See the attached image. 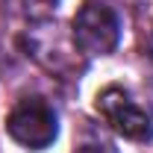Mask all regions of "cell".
Returning a JSON list of instances; mask_svg holds the SVG:
<instances>
[{
	"label": "cell",
	"instance_id": "obj_1",
	"mask_svg": "<svg viewBox=\"0 0 153 153\" xmlns=\"http://www.w3.org/2000/svg\"><path fill=\"white\" fill-rule=\"evenodd\" d=\"M6 130L27 150H44L47 144L56 141L59 124H56V112L47 100L24 97L12 106V112L6 118Z\"/></svg>",
	"mask_w": 153,
	"mask_h": 153
},
{
	"label": "cell",
	"instance_id": "obj_2",
	"mask_svg": "<svg viewBox=\"0 0 153 153\" xmlns=\"http://www.w3.org/2000/svg\"><path fill=\"white\" fill-rule=\"evenodd\" d=\"M121 38V24L118 15L100 0H85L74 15V41L76 47L88 56H103L112 53Z\"/></svg>",
	"mask_w": 153,
	"mask_h": 153
},
{
	"label": "cell",
	"instance_id": "obj_3",
	"mask_svg": "<svg viewBox=\"0 0 153 153\" xmlns=\"http://www.w3.org/2000/svg\"><path fill=\"white\" fill-rule=\"evenodd\" d=\"M94 106H97V112H100V118L112 127L115 133H121L124 138H130V141H150L153 138L150 115L144 112L124 88L106 85L97 94Z\"/></svg>",
	"mask_w": 153,
	"mask_h": 153
},
{
	"label": "cell",
	"instance_id": "obj_4",
	"mask_svg": "<svg viewBox=\"0 0 153 153\" xmlns=\"http://www.w3.org/2000/svg\"><path fill=\"white\" fill-rule=\"evenodd\" d=\"M3 6L24 21H47L56 9V0H3Z\"/></svg>",
	"mask_w": 153,
	"mask_h": 153
},
{
	"label": "cell",
	"instance_id": "obj_5",
	"mask_svg": "<svg viewBox=\"0 0 153 153\" xmlns=\"http://www.w3.org/2000/svg\"><path fill=\"white\" fill-rule=\"evenodd\" d=\"M74 153H118V147L103 141V138H88V141H79L74 147Z\"/></svg>",
	"mask_w": 153,
	"mask_h": 153
},
{
	"label": "cell",
	"instance_id": "obj_6",
	"mask_svg": "<svg viewBox=\"0 0 153 153\" xmlns=\"http://www.w3.org/2000/svg\"><path fill=\"white\" fill-rule=\"evenodd\" d=\"M147 50H150V56H153V33L147 36Z\"/></svg>",
	"mask_w": 153,
	"mask_h": 153
}]
</instances>
